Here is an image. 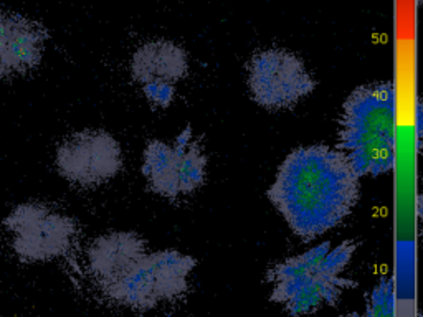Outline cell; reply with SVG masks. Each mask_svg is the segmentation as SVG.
Wrapping results in <instances>:
<instances>
[{"label":"cell","instance_id":"obj_1","mask_svg":"<svg viewBox=\"0 0 423 317\" xmlns=\"http://www.w3.org/2000/svg\"><path fill=\"white\" fill-rule=\"evenodd\" d=\"M270 200L302 240L337 227L359 198V175L349 160L327 146L299 147L281 164Z\"/></svg>","mask_w":423,"mask_h":317},{"label":"cell","instance_id":"obj_2","mask_svg":"<svg viewBox=\"0 0 423 317\" xmlns=\"http://www.w3.org/2000/svg\"><path fill=\"white\" fill-rule=\"evenodd\" d=\"M339 144L357 175H382L395 162V91L390 83L356 89L344 104Z\"/></svg>","mask_w":423,"mask_h":317},{"label":"cell","instance_id":"obj_3","mask_svg":"<svg viewBox=\"0 0 423 317\" xmlns=\"http://www.w3.org/2000/svg\"><path fill=\"white\" fill-rule=\"evenodd\" d=\"M195 259L177 250L146 253L126 275L103 289L104 296L121 306L147 310L174 301L188 288Z\"/></svg>","mask_w":423,"mask_h":317},{"label":"cell","instance_id":"obj_4","mask_svg":"<svg viewBox=\"0 0 423 317\" xmlns=\"http://www.w3.org/2000/svg\"><path fill=\"white\" fill-rule=\"evenodd\" d=\"M12 250L22 263H47L71 250L78 227L71 216L45 203H20L4 220Z\"/></svg>","mask_w":423,"mask_h":317},{"label":"cell","instance_id":"obj_5","mask_svg":"<svg viewBox=\"0 0 423 317\" xmlns=\"http://www.w3.org/2000/svg\"><path fill=\"white\" fill-rule=\"evenodd\" d=\"M142 173L157 195H188L205 182L207 155L187 129L174 142H149L144 151Z\"/></svg>","mask_w":423,"mask_h":317},{"label":"cell","instance_id":"obj_6","mask_svg":"<svg viewBox=\"0 0 423 317\" xmlns=\"http://www.w3.org/2000/svg\"><path fill=\"white\" fill-rule=\"evenodd\" d=\"M56 169L68 182L96 187L116 177L123 167L119 142L104 130H81L56 149Z\"/></svg>","mask_w":423,"mask_h":317},{"label":"cell","instance_id":"obj_7","mask_svg":"<svg viewBox=\"0 0 423 317\" xmlns=\"http://www.w3.org/2000/svg\"><path fill=\"white\" fill-rule=\"evenodd\" d=\"M248 86L253 99L263 108L288 109L314 89V81L293 53L270 50L251 60Z\"/></svg>","mask_w":423,"mask_h":317},{"label":"cell","instance_id":"obj_8","mask_svg":"<svg viewBox=\"0 0 423 317\" xmlns=\"http://www.w3.org/2000/svg\"><path fill=\"white\" fill-rule=\"evenodd\" d=\"M132 74L150 103L167 108L174 101L175 83L187 74V57L170 41L147 43L132 58Z\"/></svg>","mask_w":423,"mask_h":317},{"label":"cell","instance_id":"obj_9","mask_svg":"<svg viewBox=\"0 0 423 317\" xmlns=\"http://www.w3.org/2000/svg\"><path fill=\"white\" fill-rule=\"evenodd\" d=\"M354 286L340 276L324 275L318 266L301 275L273 283L271 301L283 304L293 317L316 312L323 306H336L344 291Z\"/></svg>","mask_w":423,"mask_h":317},{"label":"cell","instance_id":"obj_10","mask_svg":"<svg viewBox=\"0 0 423 317\" xmlns=\"http://www.w3.org/2000/svg\"><path fill=\"white\" fill-rule=\"evenodd\" d=\"M47 33L31 18L0 12V76L23 74L40 65Z\"/></svg>","mask_w":423,"mask_h":317},{"label":"cell","instance_id":"obj_11","mask_svg":"<svg viewBox=\"0 0 423 317\" xmlns=\"http://www.w3.org/2000/svg\"><path fill=\"white\" fill-rule=\"evenodd\" d=\"M146 253V241L136 233H106L98 236L88 250V268L103 291L121 279Z\"/></svg>","mask_w":423,"mask_h":317},{"label":"cell","instance_id":"obj_12","mask_svg":"<svg viewBox=\"0 0 423 317\" xmlns=\"http://www.w3.org/2000/svg\"><path fill=\"white\" fill-rule=\"evenodd\" d=\"M365 317H395V294L390 279H382L370 294Z\"/></svg>","mask_w":423,"mask_h":317},{"label":"cell","instance_id":"obj_13","mask_svg":"<svg viewBox=\"0 0 423 317\" xmlns=\"http://www.w3.org/2000/svg\"><path fill=\"white\" fill-rule=\"evenodd\" d=\"M345 317H365V315H361V314H349V315H345Z\"/></svg>","mask_w":423,"mask_h":317}]
</instances>
